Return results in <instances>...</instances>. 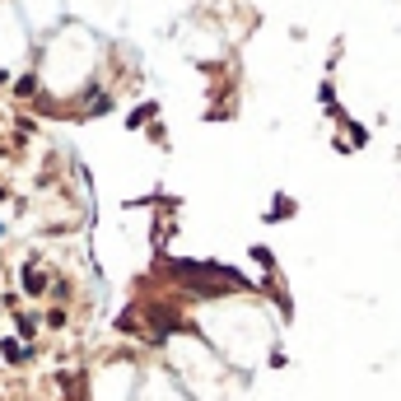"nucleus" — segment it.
<instances>
[{"label": "nucleus", "mask_w": 401, "mask_h": 401, "mask_svg": "<svg viewBox=\"0 0 401 401\" xmlns=\"http://www.w3.org/2000/svg\"><path fill=\"white\" fill-rule=\"evenodd\" d=\"M0 355L10 359V364H24V359H33V350H29V340H0Z\"/></svg>", "instance_id": "nucleus-1"}]
</instances>
